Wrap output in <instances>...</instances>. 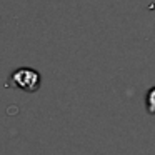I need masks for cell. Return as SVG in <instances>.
<instances>
[{
    "label": "cell",
    "instance_id": "1",
    "mask_svg": "<svg viewBox=\"0 0 155 155\" xmlns=\"http://www.w3.org/2000/svg\"><path fill=\"white\" fill-rule=\"evenodd\" d=\"M8 85L15 88H20L24 92H37L40 88V74L35 68L20 67L12 72L8 78Z\"/></svg>",
    "mask_w": 155,
    "mask_h": 155
},
{
    "label": "cell",
    "instance_id": "2",
    "mask_svg": "<svg viewBox=\"0 0 155 155\" xmlns=\"http://www.w3.org/2000/svg\"><path fill=\"white\" fill-rule=\"evenodd\" d=\"M147 108L150 114H155V88H152L147 95Z\"/></svg>",
    "mask_w": 155,
    "mask_h": 155
}]
</instances>
